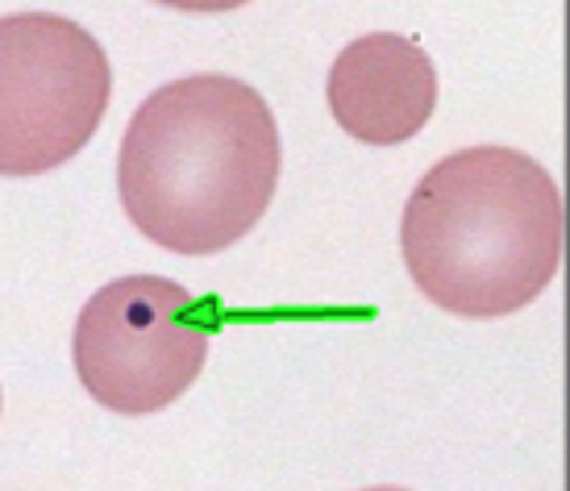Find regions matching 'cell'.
<instances>
[{"label":"cell","mask_w":570,"mask_h":491,"mask_svg":"<svg viewBox=\"0 0 570 491\" xmlns=\"http://www.w3.org/2000/svg\"><path fill=\"white\" fill-rule=\"evenodd\" d=\"M196 296L163 275H121L76 317V375L121 416H155L200 380L213 333L191 321Z\"/></svg>","instance_id":"277c9868"},{"label":"cell","mask_w":570,"mask_h":491,"mask_svg":"<svg viewBox=\"0 0 570 491\" xmlns=\"http://www.w3.org/2000/svg\"><path fill=\"white\" fill-rule=\"evenodd\" d=\"M400 251L433 308L462 321L512 317L562 271V188L512 146L454 150L412 188L400 217Z\"/></svg>","instance_id":"7a4b0ae2"},{"label":"cell","mask_w":570,"mask_h":491,"mask_svg":"<svg viewBox=\"0 0 570 491\" xmlns=\"http://www.w3.org/2000/svg\"><path fill=\"white\" fill-rule=\"evenodd\" d=\"M112 96L105 47L59 13L0 17V175L33 179L92 143Z\"/></svg>","instance_id":"3957f363"},{"label":"cell","mask_w":570,"mask_h":491,"mask_svg":"<svg viewBox=\"0 0 570 491\" xmlns=\"http://www.w3.org/2000/svg\"><path fill=\"white\" fill-rule=\"evenodd\" d=\"M279 121L234 76H184L155 88L117 150V196L146 242L184 258L238 246L275 200Z\"/></svg>","instance_id":"6da1fadb"},{"label":"cell","mask_w":570,"mask_h":491,"mask_svg":"<svg viewBox=\"0 0 570 491\" xmlns=\"http://www.w3.org/2000/svg\"><path fill=\"white\" fill-rule=\"evenodd\" d=\"M333 121L363 146L412 143L438 109V67L404 33H363L337 50L325 80Z\"/></svg>","instance_id":"5b68a950"}]
</instances>
